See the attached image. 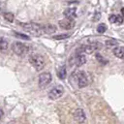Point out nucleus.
Here are the masks:
<instances>
[{"mask_svg":"<svg viewBox=\"0 0 124 124\" xmlns=\"http://www.w3.org/2000/svg\"><path fill=\"white\" fill-rule=\"evenodd\" d=\"M20 26L23 29H25L28 33H30L34 36H40V35L44 34V29H43L42 24L35 23V22H26V23H21Z\"/></svg>","mask_w":124,"mask_h":124,"instance_id":"nucleus-1","label":"nucleus"},{"mask_svg":"<svg viewBox=\"0 0 124 124\" xmlns=\"http://www.w3.org/2000/svg\"><path fill=\"white\" fill-rule=\"evenodd\" d=\"M102 48V44L99 43V42H93V43H90L88 45H84V46H79L78 49H77V52L78 53H92L94 51H97L99 49Z\"/></svg>","mask_w":124,"mask_h":124,"instance_id":"nucleus-2","label":"nucleus"},{"mask_svg":"<svg viewBox=\"0 0 124 124\" xmlns=\"http://www.w3.org/2000/svg\"><path fill=\"white\" fill-rule=\"evenodd\" d=\"M29 62L30 64L37 70H42L46 64V61H45V58L40 55V54H37V53H33L29 56Z\"/></svg>","mask_w":124,"mask_h":124,"instance_id":"nucleus-3","label":"nucleus"},{"mask_svg":"<svg viewBox=\"0 0 124 124\" xmlns=\"http://www.w3.org/2000/svg\"><path fill=\"white\" fill-rule=\"evenodd\" d=\"M12 50L18 56H24L27 54L29 48L25 44L21 42H15L12 45Z\"/></svg>","mask_w":124,"mask_h":124,"instance_id":"nucleus-4","label":"nucleus"},{"mask_svg":"<svg viewBox=\"0 0 124 124\" xmlns=\"http://www.w3.org/2000/svg\"><path fill=\"white\" fill-rule=\"evenodd\" d=\"M64 93V88L62 85H56L54 86L49 92H48V98L50 100H56L59 99Z\"/></svg>","mask_w":124,"mask_h":124,"instance_id":"nucleus-5","label":"nucleus"},{"mask_svg":"<svg viewBox=\"0 0 124 124\" xmlns=\"http://www.w3.org/2000/svg\"><path fill=\"white\" fill-rule=\"evenodd\" d=\"M51 81V75L47 72L46 73H42L39 76V80H38V84L40 87H45L46 85H47L49 82Z\"/></svg>","mask_w":124,"mask_h":124,"instance_id":"nucleus-6","label":"nucleus"},{"mask_svg":"<svg viewBox=\"0 0 124 124\" xmlns=\"http://www.w3.org/2000/svg\"><path fill=\"white\" fill-rule=\"evenodd\" d=\"M77 81H78V85L79 88H83V87L87 86V84H88L87 75L84 72H78V74H77Z\"/></svg>","mask_w":124,"mask_h":124,"instance_id":"nucleus-7","label":"nucleus"},{"mask_svg":"<svg viewBox=\"0 0 124 124\" xmlns=\"http://www.w3.org/2000/svg\"><path fill=\"white\" fill-rule=\"evenodd\" d=\"M58 23H59V26L62 29H65V30H70L75 26L74 19H71V18H68V17H65L64 19L60 20Z\"/></svg>","mask_w":124,"mask_h":124,"instance_id":"nucleus-8","label":"nucleus"},{"mask_svg":"<svg viewBox=\"0 0 124 124\" xmlns=\"http://www.w3.org/2000/svg\"><path fill=\"white\" fill-rule=\"evenodd\" d=\"M73 117H74V120L76 122H78V123H82L84 122L85 120V113L83 111V109L81 108H77L74 113H73Z\"/></svg>","mask_w":124,"mask_h":124,"instance_id":"nucleus-9","label":"nucleus"},{"mask_svg":"<svg viewBox=\"0 0 124 124\" xmlns=\"http://www.w3.org/2000/svg\"><path fill=\"white\" fill-rule=\"evenodd\" d=\"M86 62V57L83 55V53H78L74 58V63L77 67H80Z\"/></svg>","mask_w":124,"mask_h":124,"instance_id":"nucleus-10","label":"nucleus"},{"mask_svg":"<svg viewBox=\"0 0 124 124\" xmlns=\"http://www.w3.org/2000/svg\"><path fill=\"white\" fill-rule=\"evenodd\" d=\"M64 16L65 17L75 19L77 17V9L76 8H68L64 11Z\"/></svg>","mask_w":124,"mask_h":124,"instance_id":"nucleus-11","label":"nucleus"},{"mask_svg":"<svg viewBox=\"0 0 124 124\" xmlns=\"http://www.w3.org/2000/svg\"><path fill=\"white\" fill-rule=\"evenodd\" d=\"M108 20L109 22L113 23V24H121L123 22V16H118V15H110L108 16Z\"/></svg>","mask_w":124,"mask_h":124,"instance_id":"nucleus-12","label":"nucleus"},{"mask_svg":"<svg viewBox=\"0 0 124 124\" xmlns=\"http://www.w3.org/2000/svg\"><path fill=\"white\" fill-rule=\"evenodd\" d=\"M43 29H44V34H51V33H54L57 28L53 24H46V25H43Z\"/></svg>","mask_w":124,"mask_h":124,"instance_id":"nucleus-13","label":"nucleus"},{"mask_svg":"<svg viewBox=\"0 0 124 124\" xmlns=\"http://www.w3.org/2000/svg\"><path fill=\"white\" fill-rule=\"evenodd\" d=\"M114 56L118 58H124V47L123 46H115L112 50Z\"/></svg>","mask_w":124,"mask_h":124,"instance_id":"nucleus-14","label":"nucleus"},{"mask_svg":"<svg viewBox=\"0 0 124 124\" xmlns=\"http://www.w3.org/2000/svg\"><path fill=\"white\" fill-rule=\"evenodd\" d=\"M66 76H67V72H66L65 66L60 67V68L58 69V71H57V77H58L60 79H64V78H66Z\"/></svg>","mask_w":124,"mask_h":124,"instance_id":"nucleus-15","label":"nucleus"},{"mask_svg":"<svg viewBox=\"0 0 124 124\" xmlns=\"http://www.w3.org/2000/svg\"><path fill=\"white\" fill-rule=\"evenodd\" d=\"M9 46V43L5 38H0V50H6Z\"/></svg>","mask_w":124,"mask_h":124,"instance_id":"nucleus-16","label":"nucleus"},{"mask_svg":"<svg viewBox=\"0 0 124 124\" xmlns=\"http://www.w3.org/2000/svg\"><path fill=\"white\" fill-rule=\"evenodd\" d=\"M117 44H118V42L116 41V40H114V39H108L107 42H106V46H108V47H115L116 46H117Z\"/></svg>","mask_w":124,"mask_h":124,"instance_id":"nucleus-17","label":"nucleus"},{"mask_svg":"<svg viewBox=\"0 0 124 124\" xmlns=\"http://www.w3.org/2000/svg\"><path fill=\"white\" fill-rule=\"evenodd\" d=\"M96 59H97L101 64H103V65H106V64L108 62V61L103 55H101L100 53H96Z\"/></svg>","mask_w":124,"mask_h":124,"instance_id":"nucleus-18","label":"nucleus"},{"mask_svg":"<svg viewBox=\"0 0 124 124\" xmlns=\"http://www.w3.org/2000/svg\"><path fill=\"white\" fill-rule=\"evenodd\" d=\"M3 16L9 22H13L14 21V15L12 13H4L3 14Z\"/></svg>","mask_w":124,"mask_h":124,"instance_id":"nucleus-19","label":"nucleus"},{"mask_svg":"<svg viewBox=\"0 0 124 124\" xmlns=\"http://www.w3.org/2000/svg\"><path fill=\"white\" fill-rule=\"evenodd\" d=\"M70 37V34H59V35H55L52 37V39L54 40H64Z\"/></svg>","mask_w":124,"mask_h":124,"instance_id":"nucleus-20","label":"nucleus"},{"mask_svg":"<svg viewBox=\"0 0 124 124\" xmlns=\"http://www.w3.org/2000/svg\"><path fill=\"white\" fill-rule=\"evenodd\" d=\"M106 30H107V26H106V24H104V23H101V24H99V25L97 26V31H98L99 33H104Z\"/></svg>","mask_w":124,"mask_h":124,"instance_id":"nucleus-21","label":"nucleus"},{"mask_svg":"<svg viewBox=\"0 0 124 124\" xmlns=\"http://www.w3.org/2000/svg\"><path fill=\"white\" fill-rule=\"evenodd\" d=\"M14 35H15V36H16V37H18V38H20V39H24V40H30V38H29V36H27V35H25V34H19V33H14Z\"/></svg>","mask_w":124,"mask_h":124,"instance_id":"nucleus-22","label":"nucleus"},{"mask_svg":"<svg viewBox=\"0 0 124 124\" xmlns=\"http://www.w3.org/2000/svg\"><path fill=\"white\" fill-rule=\"evenodd\" d=\"M100 16H101V14H100V13H96V14H95V16H94L92 19H93L94 21H96V20H98V19L100 18Z\"/></svg>","mask_w":124,"mask_h":124,"instance_id":"nucleus-23","label":"nucleus"},{"mask_svg":"<svg viewBox=\"0 0 124 124\" xmlns=\"http://www.w3.org/2000/svg\"><path fill=\"white\" fill-rule=\"evenodd\" d=\"M3 114H4V112H3V110H2V109H0V119L2 118V116H3Z\"/></svg>","mask_w":124,"mask_h":124,"instance_id":"nucleus-24","label":"nucleus"},{"mask_svg":"<svg viewBox=\"0 0 124 124\" xmlns=\"http://www.w3.org/2000/svg\"><path fill=\"white\" fill-rule=\"evenodd\" d=\"M121 14H122V16L124 17V8H122V9H121Z\"/></svg>","mask_w":124,"mask_h":124,"instance_id":"nucleus-25","label":"nucleus"},{"mask_svg":"<svg viewBox=\"0 0 124 124\" xmlns=\"http://www.w3.org/2000/svg\"><path fill=\"white\" fill-rule=\"evenodd\" d=\"M66 1H68V2H73V1H77V0H66Z\"/></svg>","mask_w":124,"mask_h":124,"instance_id":"nucleus-26","label":"nucleus"}]
</instances>
